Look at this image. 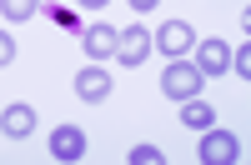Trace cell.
<instances>
[{
	"instance_id": "obj_3",
	"label": "cell",
	"mask_w": 251,
	"mask_h": 165,
	"mask_svg": "<svg viewBox=\"0 0 251 165\" xmlns=\"http://www.w3.org/2000/svg\"><path fill=\"white\" fill-rule=\"evenodd\" d=\"M196 30L191 25H186V20H166V25H161V35H151V45H161V55H171V60H181L186 50H191L196 45Z\"/></svg>"
},
{
	"instance_id": "obj_13",
	"label": "cell",
	"mask_w": 251,
	"mask_h": 165,
	"mask_svg": "<svg viewBox=\"0 0 251 165\" xmlns=\"http://www.w3.org/2000/svg\"><path fill=\"white\" fill-rule=\"evenodd\" d=\"M161 160H166V155H161L156 145H136V150H131V165H161Z\"/></svg>"
},
{
	"instance_id": "obj_2",
	"label": "cell",
	"mask_w": 251,
	"mask_h": 165,
	"mask_svg": "<svg viewBox=\"0 0 251 165\" xmlns=\"http://www.w3.org/2000/svg\"><path fill=\"white\" fill-rule=\"evenodd\" d=\"M201 160L206 165H236L241 160V140L231 130H201Z\"/></svg>"
},
{
	"instance_id": "obj_14",
	"label": "cell",
	"mask_w": 251,
	"mask_h": 165,
	"mask_svg": "<svg viewBox=\"0 0 251 165\" xmlns=\"http://www.w3.org/2000/svg\"><path fill=\"white\" fill-rule=\"evenodd\" d=\"M10 60H15V40L0 30V65H10Z\"/></svg>"
},
{
	"instance_id": "obj_11",
	"label": "cell",
	"mask_w": 251,
	"mask_h": 165,
	"mask_svg": "<svg viewBox=\"0 0 251 165\" xmlns=\"http://www.w3.org/2000/svg\"><path fill=\"white\" fill-rule=\"evenodd\" d=\"M40 10V0H0V15L5 20H30Z\"/></svg>"
},
{
	"instance_id": "obj_1",
	"label": "cell",
	"mask_w": 251,
	"mask_h": 165,
	"mask_svg": "<svg viewBox=\"0 0 251 165\" xmlns=\"http://www.w3.org/2000/svg\"><path fill=\"white\" fill-rule=\"evenodd\" d=\"M201 85H206V75L191 65V60H171V65L161 70V95H171V100H191V95H201Z\"/></svg>"
},
{
	"instance_id": "obj_8",
	"label": "cell",
	"mask_w": 251,
	"mask_h": 165,
	"mask_svg": "<svg viewBox=\"0 0 251 165\" xmlns=\"http://www.w3.org/2000/svg\"><path fill=\"white\" fill-rule=\"evenodd\" d=\"M0 130H5L10 140H25V135L35 130V110L20 105V100H15V105H5V110H0Z\"/></svg>"
},
{
	"instance_id": "obj_9",
	"label": "cell",
	"mask_w": 251,
	"mask_h": 165,
	"mask_svg": "<svg viewBox=\"0 0 251 165\" xmlns=\"http://www.w3.org/2000/svg\"><path fill=\"white\" fill-rule=\"evenodd\" d=\"M116 35H121L116 25H91L86 35H80V40H86V55L91 60H111L116 55Z\"/></svg>"
},
{
	"instance_id": "obj_15",
	"label": "cell",
	"mask_w": 251,
	"mask_h": 165,
	"mask_svg": "<svg viewBox=\"0 0 251 165\" xmlns=\"http://www.w3.org/2000/svg\"><path fill=\"white\" fill-rule=\"evenodd\" d=\"M131 5H136V10H156V0H131Z\"/></svg>"
},
{
	"instance_id": "obj_4",
	"label": "cell",
	"mask_w": 251,
	"mask_h": 165,
	"mask_svg": "<svg viewBox=\"0 0 251 165\" xmlns=\"http://www.w3.org/2000/svg\"><path fill=\"white\" fill-rule=\"evenodd\" d=\"M146 55H151V30L146 25H126L116 35V60L121 65H146Z\"/></svg>"
},
{
	"instance_id": "obj_5",
	"label": "cell",
	"mask_w": 251,
	"mask_h": 165,
	"mask_svg": "<svg viewBox=\"0 0 251 165\" xmlns=\"http://www.w3.org/2000/svg\"><path fill=\"white\" fill-rule=\"evenodd\" d=\"M196 60H191V65L206 75V80H211V75H221V70H231V45H226V40H196Z\"/></svg>"
},
{
	"instance_id": "obj_16",
	"label": "cell",
	"mask_w": 251,
	"mask_h": 165,
	"mask_svg": "<svg viewBox=\"0 0 251 165\" xmlns=\"http://www.w3.org/2000/svg\"><path fill=\"white\" fill-rule=\"evenodd\" d=\"M80 5H91V10H100V5H111V0H80Z\"/></svg>"
},
{
	"instance_id": "obj_12",
	"label": "cell",
	"mask_w": 251,
	"mask_h": 165,
	"mask_svg": "<svg viewBox=\"0 0 251 165\" xmlns=\"http://www.w3.org/2000/svg\"><path fill=\"white\" fill-rule=\"evenodd\" d=\"M231 70H236L241 80H251V45H246V40H241V50L231 55Z\"/></svg>"
},
{
	"instance_id": "obj_10",
	"label": "cell",
	"mask_w": 251,
	"mask_h": 165,
	"mask_svg": "<svg viewBox=\"0 0 251 165\" xmlns=\"http://www.w3.org/2000/svg\"><path fill=\"white\" fill-rule=\"evenodd\" d=\"M181 125L186 130H211L216 125V110L206 105L201 95H191V100H181Z\"/></svg>"
},
{
	"instance_id": "obj_6",
	"label": "cell",
	"mask_w": 251,
	"mask_h": 165,
	"mask_svg": "<svg viewBox=\"0 0 251 165\" xmlns=\"http://www.w3.org/2000/svg\"><path fill=\"white\" fill-rule=\"evenodd\" d=\"M111 85H116L111 70H100V65H86V70L75 75V95L86 100V105H100V100L111 95Z\"/></svg>"
},
{
	"instance_id": "obj_7",
	"label": "cell",
	"mask_w": 251,
	"mask_h": 165,
	"mask_svg": "<svg viewBox=\"0 0 251 165\" xmlns=\"http://www.w3.org/2000/svg\"><path fill=\"white\" fill-rule=\"evenodd\" d=\"M50 155L55 160H80L86 155V130L80 125H55L50 130Z\"/></svg>"
}]
</instances>
